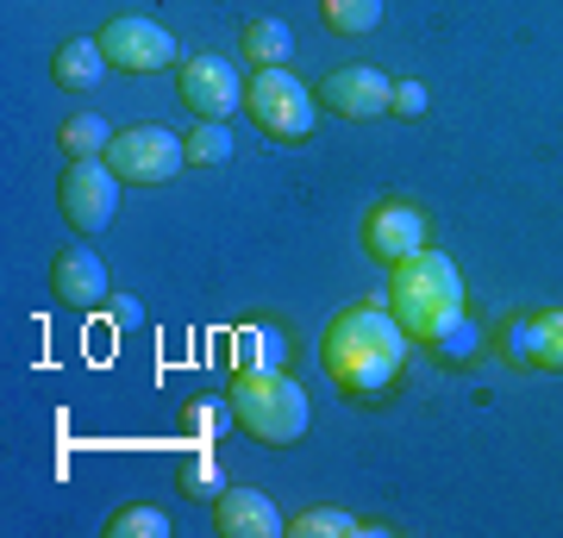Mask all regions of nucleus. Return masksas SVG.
Returning a JSON list of instances; mask_svg holds the SVG:
<instances>
[{
    "mask_svg": "<svg viewBox=\"0 0 563 538\" xmlns=\"http://www.w3.org/2000/svg\"><path fill=\"white\" fill-rule=\"evenodd\" d=\"M463 276L457 263L444 257V251H413L407 263H395V288H388V307H395V319L407 326V339L420 344V351H432L439 363H470L476 358V326H470V314H463Z\"/></svg>",
    "mask_w": 563,
    "mask_h": 538,
    "instance_id": "f257e3e1",
    "label": "nucleus"
},
{
    "mask_svg": "<svg viewBox=\"0 0 563 538\" xmlns=\"http://www.w3.org/2000/svg\"><path fill=\"white\" fill-rule=\"evenodd\" d=\"M407 351H413L407 326L395 319V307H376V300L344 307L320 339L325 376L339 382V395L357 400V407H369V400H383L395 388V376L407 370Z\"/></svg>",
    "mask_w": 563,
    "mask_h": 538,
    "instance_id": "f03ea898",
    "label": "nucleus"
},
{
    "mask_svg": "<svg viewBox=\"0 0 563 538\" xmlns=\"http://www.w3.org/2000/svg\"><path fill=\"white\" fill-rule=\"evenodd\" d=\"M232 414H239V426L257 444H295L307 432L313 407L288 382V370H239V382H232Z\"/></svg>",
    "mask_w": 563,
    "mask_h": 538,
    "instance_id": "7ed1b4c3",
    "label": "nucleus"
},
{
    "mask_svg": "<svg viewBox=\"0 0 563 538\" xmlns=\"http://www.w3.org/2000/svg\"><path fill=\"white\" fill-rule=\"evenodd\" d=\"M244 113L257 120L263 139L301 144L313 132V120H320V95L301 76H288V69H257L244 81Z\"/></svg>",
    "mask_w": 563,
    "mask_h": 538,
    "instance_id": "20e7f679",
    "label": "nucleus"
},
{
    "mask_svg": "<svg viewBox=\"0 0 563 538\" xmlns=\"http://www.w3.org/2000/svg\"><path fill=\"white\" fill-rule=\"evenodd\" d=\"M107 163H113L120 182L157 188V182H176L181 169H188V139H176L169 125H125V132H113V144H107Z\"/></svg>",
    "mask_w": 563,
    "mask_h": 538,
    "instance_id": "39448f33",
    "label": "nucleus"
},
{
    "mask_svg": "<svg viewBox=\"0 0 563 538\" xmlns=\"http://www.w3.org/2000/svg\"><path fill=\"white\" fill-rule=\"evenodd\" d=\"M57 207L76 232H107V226L120 220V176H113V163L69 157V169L57 182Z\"/></svg>",
    "mask_w": 563,
    "mask_h": 538,
    "instance_id": "423d86ee",
    "label": "nucleus"
},
{
    "mask_svg": "<svg viewBox=\"0 0 563 538\" xmlns=\"http://www.w3.org/2000/svg\"><path fill=\"white\" fill-rule=\"evenodd\" d=\"M101 51L113 69H125V76H157V69H169L176 63V39H169V25L144 20V13H120V20L101 25Z\"/></svg>",
    "mask_w": 563,
    "mask_h": 538,
    "instance_id": "0eeeda50",
    "label": "nucleus"
},
{
    "mask_svg": "<svg viewBox=\"0 0 563 538\" xmlns=\"http://www.w3.org/2000/svg\"><path fill=\"white\" fill-rule=\"evenodd\" d=\"M176 88H181V107H188L195 120H232V113L244 107V81H239V69H232L225 57H213V51H201V57L181 63Z\"/></svg>",
    "mask_w": 563,
    "mask_h": 538,
    "instance_id": "6e6552de",
    "label": "nucleus"
},
{
    "mask_svg": "<svg viewBox=\"0 0 563 538\" xmlns=\"http://www.w3.org/2000/svg\"><path fill=\"white\" fill-rule=\"evenodd\" d=\"M363 251L383 263V270H395V263H407L413 251H426V213L413 207V200H376L369 213H363Z\"/></svg>",
    "mask_w": 563,
    "mask_h": 538,
    "instance_id": "1a4fd4ad",
    "label": "nucleus"
},
{
    "mask_svg": "<svg viewBox=\"0 0 563 538\" xmlns=\"http://www.w3.org/2000/svg\"><path fill=\"white\" fill-rule=\"evenodd\" d=\"M320 107L339 120H383V113H395V81L369 63H344L320 81Z\"/></svg>",
    "mask_w": 563,
    "mask_h": 538,
    "instance_id": "9d476101",
    "label": "nucleus"
},
{
    "mask_svg": "<svg viewBox=\"0 0 563 538\" xmlns=\"http://www.w3.org/2000/svg\"><path fill=\"white\" fill-rule=\"evenodd\" d=\"M213 526H220L225 538H276V532H288V519L276 514V501L263 495V488H225V495L213 501Z\"/></svg>",
    "mask_w": 563,
    "mask_h": 538,
    "instance_id": "9b49d317",
    "label": "nucleus"
},
{
    "mask_svg": "<svg viewBox=\"0 0 563 538\" xmlns=\"http://www.w3.org/2000/svg\"><path fill=\"white\" fill-rule=\"evenodd\" d=\"M51 295L63 300V307H101L107 300V270L95 251H57V263H51Z\"/></svg>",
    "mask_w": 563,
    "mask_h": 538,
    "instance_id": "f8f14e48",
    "label": "nucleus"
},
{
    "mask_svg": "<svg viewBox=\"0 0 563 538\" xmlns=\"http://www.w3.org/2000/svg\"><path fill=\"white\" fill-rule=\"evenodd\" d=\"M51 76H57V88H69V95H88V88H101V76H107L101 39H69L57 57H51Z\"/></svg>",
    "mask_w": 563,
    "mask_h": 538,
    "instance_id": "ddd939ff",
    "label": "nucleus"
},
{
    "mask_svg": "<svg viewBox=\"0 0 563 538\" xmlns=\"http://www.w3.org/2000/svg\"><path fill=\"white\" fill-rule=\"evenodd\" d=\"M239 44H244V57L257 63V69H282V63L295 57V32H288V20H251Z\"/></svg>",
    "mask_w": 563,
    "mask_h": 538,
    "instance_id": "4468645a",
    "label": "nucleus"
},
{
    "mask_svg": "<svg viewBox=\"0 0 563 538\" xmlns=\"http://www.w3.org/2000/svg\"><path fill=\"white\" fill-rule=\"evenodd\" d=\"M320 20L339 39H369L383 25V0H320Z\"/></svg>",
    "mask_w": 563,
    "mask_h": 538,
    "instance_id": "2eb2a0df",
    "label": "nucleus"
},
{
    "mask_svg": "<svg viewBox=\"0 0 563 538\" xmlns=\"http://www.w3.org/2000/svg\"><path fill=\"white\" fill-rule=\"evenodd\" d=\"M539 344H544V307L539 314H514L501 326V358L520 370H539Z\"/></svg>",
    "mask_w": 563,
    "mask_h": 538,
    "instance_id": "dca6fc26",
    "label": "nucleus"
},
{
    "mask_svg": "<svg viewBox=\"0 0 563 538\" xmlns=\"http://www.w3.org/2000/svg\"><path fill=\"white\" fill-rule=\"evenodd\" d=\"M57 144L69 151V157H107V144H113V125L101 120V113H69L57 132Z\"/></svg>",
    "mask_w": 563,
    "mask_h": 538,
    "instance_id": "f3484780",
    "label": "nucleus"
},
{
    "mask_svg": "<svg viewBox=\"0 0 563 538\" xmlns=\"http://www.w3.org/2000/svg\"><path fill=\"white\" fill-rule=\"evenodd\" d=\"M288 532H295V538H357L363 519L344 514V507H307V514L288 519Z\"/></svg>",
    "mask_w": 563,
    "mask_h": 538,
    "instance_id": "a211bd4d",
    "label": "nucleus"
},
{
    "mask_svg": "<svg viewBox=\"0 0 563 538\" xmlns=\"http://www.w3.org/2000/svg\"><path fill=\"white\" fill-rule=\"evenodd\" d=\"M239 370H282L288 363V339L276 326H251V332H239Z\"/></svg>",
    "mask_w": 563,
    "mask_h": 538,
    "instance_id": "6ab92c4d",
    "label": "nucleus"
},
{
    "mask_svg": "<svg viewBox=\"0 0 563 538\" xmlns=\"http://www.w3.org/2000/svg\"><path fill=\"white\" fill-rule=\"evenodd\" d=\"M181 488H188V495L195 501H220L225 495V470H220V458H213V451H188V463H181Z\"/></svg>",
    "mask_w": 563,
    "mask_h": 538,
    "instance_id": "aec40b11",
    "label": "nucleus"
},
{
    "mask_svg": "<svg viewBox=\"0 0 563 538\" xmlns=\"http://www.w3.org/2000/svg\"><path fill=\"white\" fill-rule=\"evenodd\" d=\"M107 538H169V514L163 507H120L107 519Z\"/></svg>",
    "mask_w": 563,
    "mask_h": 538,
    "instance_id": "412c9836",
    "label": "nucleus"
},
{
    "mask_svg": "<svg viewBox=\"0 0 563 538\" xmlns=\"http://www.w3.org/2000/svg\"><path fill=\"white\" fill-rule=\"evenodd\" d=\"M225 157H232V132H225V120H201V125H195V139H188V163L220 169Z\"/></svg>",
    "mask_w": 563,
    "mask_h": 538,
    "instance_id": "4be33fe9",
    "label": "nucleus"
},
{
    "mask_svg": "<svg viewBox=\"0 0 563 538\" xmlns=\"http://www.w3.org/2000/svg\"><path fill=\"white\" fill-rule=\"evenodd\" d=\"M225 426H239V414H232V395H225V400H195V407H188V432H195L201 444H213Z\"/></svg>",
    "mask_w": 563,
    "mask_h": 538,
    "instance_id": "5701e85b",
    "label": "nucleus"
},
{
    "mask_svg": "<svg viewBox=\"0 0 563 538\" xmlns=\"http://www.w3.org/2000/svg\"><path fill=\"white\" fill-rule=\"evenodd\" d=\"M539 370H563V307H544V344H539Z\"/></svg>",
    "mask_w": 563,
    "mask_h": 538,
    "instance_id": "b1692460",
    "label": "nucleus"
},
{
    "mask_svg": "<svg viewBox=\"0 0 563 538\" xmlns=\"http://www.w3.org/2000/svg\"><path fill=\"white\" fill-rule=\"evenodd\" d=\"M426 107H432V100H426V81H395V113H401V120H420Z\"/></svg>",
    "mask_w": 563,
    "mask_h": 538,
    "instance_id": "393cba45",
    "label": "nucleus"
},
{
    "mask_svg": "<svg viewBox=\"0 0 563 538\" xmlns=\"http://www.w3.org/2000/svg\"><path fill=\"white\" fill-rule=\"evenodd\" d=\"M107 319H113V326H144V307L132 295H113L107 300Z\"/></svg>",
    "mask_w": 563,
    "mask_h": 538,
    "instance_id": "a878e982",
    "label": "nucleus"
}]
</instances>
